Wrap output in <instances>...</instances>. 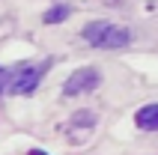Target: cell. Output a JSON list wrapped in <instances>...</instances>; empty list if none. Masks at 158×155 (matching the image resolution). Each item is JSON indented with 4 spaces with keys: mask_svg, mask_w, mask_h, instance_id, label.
Returning a JSON list of instances; mask_svg holds the SVG:
<instances>
[{
    "mask_svg": "<svg viewBox=\"0 0 158 155\" xmlns=\"http://www.w3.org/2000/svg\"><path fill=\"white\" fill-rule=\"evenodd\" d=\"M84 39L93 48H125V45H131V30L110 24V21H89L84 27Z\"/></svg>",
    "mask_w": 158,
    "mask_h": 155,
    "instance_id": "obj_1",
    "label": "cell"
},
{
    "mask_svg": "<svg viewBox=\"0 0 158 155\" xmlns=\"http://www.w3.org/2000/svg\"><path fill=\"white\" fill-rule=\"evenodd\" d=\"M45 69H48V63H39V66H33V63H18L15 69H9V93L30 95L39 86Z\"/></svg>",
    "mask_w": 158,
    "mask_h": 155,
    "instance_id": "obj_2",
    "label": "cell"
},
{
    "mask_svg": "<svg viewBox=\"0 0 158 155\" xmlns=\"http://www.w3.org/2000/svg\"><path fill=\"white\" fill-rule=\"evenodd\" d=\"M98 84H102V75H98L93 66H87V69H78V72H72V75H69V81H66V86H63V93H66V95L89 93V90H96Z\"/></svg>",
    "mask_w": 158,
    "mask_h": 155,
    "instance_id": "obj_3",
    "label": "cell"
},
{
    "mask_svg": "<svg viewBox=\"0 0 158 155\" xmlns=\"http://www.w3.org/2000/svg\"><path fill=\"white\" fill-rule=\"evenodd\" d=\"M134 122L143 131H158V102L155 104H143L140 111L134 113Z\"/></svg>",
    "mask_w": 158,
    "mask_h": 155,
    "instance_id": "obj_4",
    "label": "cell"
},
{
    "mask_svg": "<svg viewBox=\"0 0 158 155\" xmlns=\"http://www.w3.org/2000/svg\"><path fill=\"white\" fill-rule=\"evenodd\" d=\"M69 12H72L69 6H54V9H48V12H45V24H57V21H66V18H69Z\"/></svg>",
    "mask_w": 158,
    "mask_h": 155,
    "instance_id": "obj_5",
    "label": "cell"
},
{
    "mask_svg": "<svg viewBox=\"0 0 158 155\" xmlns=\"http://www.w3.org/2000/svg\"><path fill=\"white\" fill-rule=\"evenodd\" d=\"M6 90H9V69L0 66V93H6Z\"/></svg>",
    "mask_w": 158,
    "mask_h": 155,
    "instance_id": "obj_6",
    "label": "cell"
},
{
    "mask_svg": "<svg viewBox=\"0 0 158 155\" xmlns=\"http://www.w3.org/2000/svg\"><path fill=\"white\" fill-rule=\"evenodd\" d=\"M33 155H45V152H33Z\"/></svg>",
    "mask_w": 158,
    "mask_h": 155,
    "instance_id": "obj_7",
    "label": "cell"
}]
</instances>
